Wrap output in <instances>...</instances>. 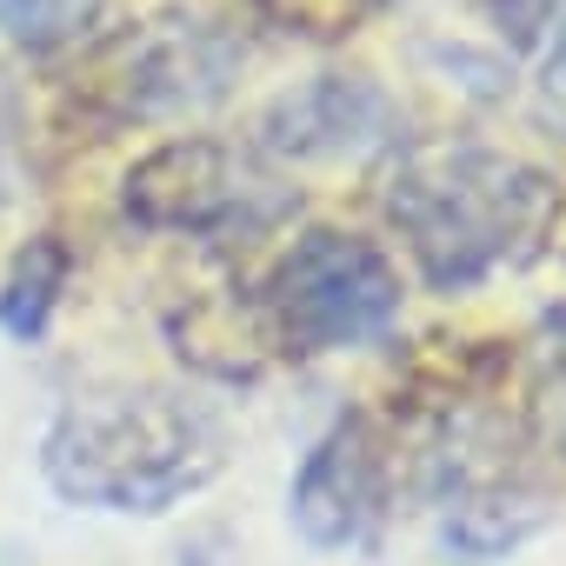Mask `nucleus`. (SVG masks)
<instances>
[{
    "label": "nucleus",
    "instance_id": "1",
    "mask_svg": "<svg viewBox=\"0 0 566 566\" xmlns=\"http://www.w3.org/2000/svg\"><path fill=\"white\" fill-rule=\"evenodd\" d=\"M380 207L420 260L427 287L467 294L486 273L526 266L546 247L559 220V180L493 147H407L387 167Z\"/></svg>",
    "mask_w": 566,
    "mask_h": 566
},
{
    "label": "nucleus",
    "instance_id": "2",
    "mask_svg": "<svg viewBox=\"0 0 566 566\" xmlns=\"http://www.w3.org/2000/svg\"><path fill=\"white\" fill-rule=\"evenodd\" d=\"M41 467L61 500L101 513H167L227 467V427L213 407L174 387H120L67 400L41 440Z\"/></svg>",
    "mask_w": 566,
    "mask_h": 566
},
{
    "label": "nucleus",
    "instance_id": "3",
    "mask_svg": "<svg viewBox=\"0 0 566 566\" xmlns=\"http://www.w3.org/2000/svg\"><path fill=\"white\" fill-rule=\"evenodd\" d=\"M260 307L287 354H340L380 340L400 321V273L374 240L314 227L280 253Z\"/></svg>",
    "mask_w": 566,
    "mask_h": 566
},
{
    "label": "nucleus",
    "instance_id": "4",
    "mask_svg": "<svg viewBox=\"0 0 566 566\" xmlns=\"http://www.w3.org/2000/svg\"><path fill=\"white\" fill-rule=\"evenodd\" d=\"M301 193L280 187L253 154L180 134L127 174V213L154 233H260Z\"/></svg>",
    "mask_w": 566,
    "mask_h": 566
},
{
    "label": "nucleus",
    "instance_id": "5",
    "mask_svg": "<svg viewBox=\"0 0 566 566\" xmlns=\"http://www.w3.org/2000/svg\"><path fill=\"white\" fill-rule=\"evenodd\" d=\"M240 74V48L207 21H154L101 61V94L114 120H167L213 107Z\"/></svg>",
    "mask_w": 566,
    "mask_h": 566
},
{
    "label": "nucleus",
    "instance_id": "6",
    "mask_svg": "<svg viewBox=\"0 0 566 566\" xmlns=\"http://www.w3.org/2000/svg\"><path fill=\"white\" fill-rule=\"evenodd\" d=\"M387 480H394V467H387L380 427L367 413H347L301 460L287 513L314 546H360V539H374V526L387 513Z\"/></svg>",
    "mask_w": 566,
    "mask_h": 566
},
{
    "label": "nucleus",
    "instance_id": "7",
    "mask_svg": "<svg viewBox=\"0 0 566 566\" xmlns=\"http://www.w3.org/2000/svg\"><path fill=\"white\" fill-rule=\"evenodd\" d=\"M387 127H394V101L367 74H321L266 107L260 147L294 154V160H340V154L387 140Z\"/></svg>",
    "mask_w": 566,
    "mask_h": 566
},
{
    "label": "nucleus",
    "instance_id": "8",
    "mask_svg": "<svg viewBox=\"0 0 566 566\" xmlns=\"http://www.w3.org/2000/svg\"><path fill=\"white\" fill-rule=\"evenodd\" d=\"M526 440L553 460H566V307H546L526 340Z\"/></svg>",
    "mask_w": 566,
    "mask_h": 566
},
{
    "label": "nucleus",
    "instance_id": "9",
    "mask_svg": "<svg viewBox=\"0 0 566 566\" xmlns=\"http://www.w3.org/2000/svg\"><path fill=\"white\" fill-rule=\"evenodd\" d=\"M107 14V0H0V34H8L14 48H67L81 41L87 28H101Z\"/></svg>",
    "mask_w": 566,
    "mask_h": 566
},
{
    "label": "nucleus",
    "instance_id": "10",
    "mask_svg": "<svg viewBox=\"0 0 566 566\" xmlns=\"http://www.w3.org/2000/svg\"><path fill=\"white\" fill-rule=\"evenodd\" d=\"M61 280H67V253H61V247H28V260H21L14 280H8V294H0V321L34 340V334L48 327V314H54Z\"/></svg>",
    "mask_w": 566,
    "mask_h": 566
},
{
    "label": "nucleus",
    "instance_id": "11",
    "mask_svg": "<svg viewBox=\"0 0 566 566\" xmlns=\"http://www.w3.org/2000/svg\"><path fill=\"white\" fill-rule=\"evenodd\" d=\"M260 8L287 28V34H314V41H334V34H354L380 0H260Z\"/></svg>",
    "mask_w": 566,
    "mask_h": 566
},
{
    "label": "nucleus",
    "instance_id": "12",
    "mask_svg": "<svg viewBox=\"0 0 566 566\" xmlns=\"http://www.w3.org/2000/svg\"><path fill=\"white\" fill-rule=\"evenodd\" d=\"M486 8H493V21L513 34V48H533L539 34L566 28V0H486Z\"/></svg>",
    "mask_w": 566,
    "mask_h": 566
},
{
    "label": "nucleus",
    "instance_id": "13",
    "mask_svg": "<svg viewBox=\"0 0 566 566\" xmlns=\"http://www.w3.org/2000/svg\"><path fill=\"white\" fill-rule=\"evenodd\" d=\"M533 114H539V127L566 134V28H559V41H553V54H546V74H539Z\"/></svg>",
    "mask_w": 566,
    "mask_h": 566
}]
</instances>
